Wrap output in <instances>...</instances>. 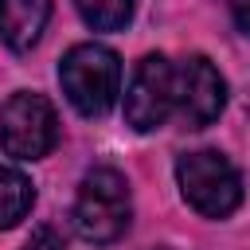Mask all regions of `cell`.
I'll return each instance as SVG.
<instances>
[{
  "label": "cell",
  "instance_id": "cell-1",
  "mask_svg": "<svg viewBox=\"0 0 250 250\" xmlns=\"http://www.w3.org/2000/svg\"><path fill=\"white\" fill-rule=\"evenodd\" d=\"M129 219H133V195H129L125 176L117 168L86 172L70 207L74 230L94 246H109L129 230Z\"/></svg>",
  "mask_w": 250,
  "mask_h": 250
},
{
  "label": "cell",
  "instance_id": "cell-2",
  "mask_svg": "<svg viewBox=\"0 0 250 250\" xmlns=\"http://www.w3.org/2000/svg\"><path fill=\"white\" fill-rule=\"evenodd\" d=\"M59 82L66 102L82 117H102L121 94V59L105 43H78L59 62Z\"/></svg>",
  "mask_w": 250,
  "mask_h": 250
},
{
  "label": "cell",
  "instance_id": "cell-3",
  "mask_svg": "<svg viewBox=\"0 0 250 250\" xmlns=\"http://www.w3.org/2000/svg\"><path fill=\"white\" fill-rule=\"evenodd\" d=\"M176 184L191 211L203 219H227L242 203V176L219 148H195L176 160Z\"/></svg>",
  "mask_w": 250,
  "mask_h": 250
},
{
  "label": "cell",
  "instance_id": "cell-4",
  "mask_svg": "<svg viewBox=\"0 0 250 250\" xmlns=\"http://www.w3.org/2000/svg\"><path fill=\"white\" fill-rule=\"evenodd\" d=\"M55 145H59V113L43 94L20 90L0 105V148L8 156L43 160Z\"/></svg>",
  "mask_w": 250,
  "mask_h": 250
},
{
  "label": "cell",
  "instance_id": "cell-5",
  "mask_svg": "<svg viewBox=\"0 0 250 250\" xmlns=\"http://www.w3.org/2000/svg\"><path fill=\"white\" fill-rule=\"evenodd\" d=\"M172 113H176V62L164 55H145L125 90V121L137 133H152Z\"/></svg>",
  "mask_w": 250,
  "mask_h": 250
},
{
  "label": "cell",
  "instance_id": "cell-6",
  "mask_svg": "<svg viewBox=\"0 0 250 250\" xmlns=\"http://www.w3.org/2000/svg\"><path fill=\"white\" fill-rule=\"evenodd\" d=\"M223 105H227V82L211 59L188 55L184 62H176V117L188 129L211 125L223 113Z\"/></svg>",
  "mask_w": 250,
  "mask_h": 250
},
{
  "label": "cell",
  "instance_id": "cell-7",
  "mask_svg": "<svg viewBox=\"0 0 250 250\" xmlns=\"http://www.w3.org/2000/svg\"><path fill=\"white\" fill-rule=\"evenodd\" d=\"M51 0H0V43L8 51H31L47 31Z\"/></svg>",
  "mask_w": 250,
  "mask_h": 250
},
{
  "label": "cell",
  "instance_id": "cell-8",
  "mask_svg": "<svg viewBox=\"0 0 250 250\" xmlns=\"http://www.w3.org/2000/svg\"><path fill=\"white\" fill-rule=\"evenodd\" d=\"M31 203H35L31 180H27L20 168L0 164V230H8V227H16L20 219H27Z\"/></svg>",
  "mask_w": 250,
  "mask_h": 250
},
{
  "label": "cell",
  "instance_id": "cell-9",
  "mask_svg": "<svg viewBox=\"0 0 250 250\" xmlns=\"http://www.w3.org/2000/svg\"><path fill=\"white\" fill-rule=\"evenodd\" d=\"M74 4H78V16L86 20V27H94V31H121L137 8V0H74Z\"/></svg>",
  "mask_w": 250,
  "mask_h": 250
},
{
  "label": "cell",
  "instance_id": "cell-10",
  "mask_svg": "<svg viewBox=\"0 0 250 250\" xmlns=\"http://www.w3.org/2000/svg\"><path fill=\"white\" fill-rule=\"evenodd\" d=\"M230 16L242 35H250V0H230Z\"/></svg>",
  "mask_w": 250,
  "mask_h": 250
},
{
  "label": "cell",
  "instance_id": "cell-11",
  "mask_svg": "<svg viewBox=\"0 0 250 250\" xmlns=\"http://www.w3.org/2000/svg\"><path fill=\"white\" fill-rule=\"evenodd\" d=\"M23 250H66V246H62V242H59L51 230H39V234H35V238H31Z\"/></svg>",
  "mask_w": 250,
  "mask_h": 250
},
{
  "label": "cell",
  "instance_id": "cell-12",
  "mask_svg": "<svg viewBox=\"0 0 250 250\" xmlns=\"http://www.w3.org/2000/svg\"><path fill=\"white\" fill-rule=\"evenodd\" d=\"M152 250H168V246H152Z\"/></svg>",
  "mask_w": 250,
  "mask_h": 250
}]
</instances>
